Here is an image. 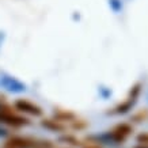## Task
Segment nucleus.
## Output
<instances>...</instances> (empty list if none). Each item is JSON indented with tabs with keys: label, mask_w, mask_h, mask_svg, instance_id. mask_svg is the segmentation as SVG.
<instances>
[{
	"label": "nucleus",
	"mask_w": 148,
	"mask_h": 148,
	"mask_svg": "<svg viewBox=\"0 0 148 148\" xmlns=\"http://www.w3.org/2000/svg\"><path fill=\"white\" fill-rule=\"evenodd\" d=\"M41 125H42V128H45L46 130L54 132V133H61V132L67 130V124L60 122L58 120L53 118V117H50V118H42L41 120Z\"/></svg>",
	"instance_id": "nucleus-4"
},
{
	"label": "nucleus",
	"mask_w": 148,
	"mask_h": 148,
	"mask_svg": "<svg viewBox=\"0 0 148 148\" xmlns=\"http://www.w3.org/2000/svg\"><path fill=\"white\" fill-rule=\"evenodd\" d=\"M135 103L136 102H133L132 99L126 98L124 102L118 103L116 108H113L110 113H112V114H125V113H128L129 110H132V108L135 106Z\"/></svg>",
	"instance_id": "nucleus-7"
},
{
	"label": "nucleus",
	"mask_w": 148,
	"mask_h": 148,
	"mask_svg": "<svg viewBox=\"0 0 148 148\" xmlns=\"http://www.w3.org/2000/svg\"><path fill=\"white\" fill-rule=\"evenodd\" d=\"M141 88H143V84H141V83H136V84H133L132 87H130L129 94H128V98L132 99L133 102H136L137 98L140 97V94H141Z\"/></svg>",
	"instance_id": "nucleus-8"
},
{
	"label": "nucleus",
	"mask_w": 148,
	"mask_h": 148,
	"mask_svg": "<svg viewBox=\"0 0 148 148\" xmlns=\"http://www.w3.org/2000/svg\"><path fill=\"white\" fill-rule=\"evenodd\" d=\"M83 148H102L98 143H87L83 145Z\"/></svg>",
	"instance_id": "nucleus-12"
},
{
	"label": "nucleus",
	"mask_w": 148,
	"mask_h": 148,
	"mask_svg": "<svg viewBox=\"0 0 148 148\" xmlns=\"http://www.w3.org/2000/svg\"><path fill=\"white\" fill-rule=\"evenodd\" d=\"M69 126H71L72 129L75 130H83L87 128V122L84 121V120H80V118H76L73 122H71L69 124Z\"/></svg>",
	"instance_id": "nucleus-10"
},
{
	"label": "nucleus",
	"mask_w": 148,
	"mask_h": 148,
	"mask_svg": "<svg viewBox=\"0 0 148 148\" xmlns=\"http://www.w3.org/2000/svg\"><path fill=\"white\" fill-rule=\"evenodd\" d=\"M133 132V126L129 122H120L112 130L98 136V140L103 144H122Z\"/></svg>",
	"instance_id": "nucleus-1"
},
{
	"label": "nucleus",
	"mask_w": 148,
	"mask_h": 148,
	"mask_svg": "<svg viewBox=\"0 0 148 148\" xmlns=\"http://www.w3.org/2000/svg\"><path fill=\"white\" fill-rule=\"evenodd\" d=\"M5 106H8V103L5 102V101H1V99H0V110H1V109H4Z\"/></svg>",
	"instance_id": "nucleus-13"
},
{
	"label": "nucleus",
	"mask_w": 148,
	"mask_h": 148,
	"mask_svg": "<svg viewBox=\"0 0 148 148\" xmlns=\"http://www.w3.org/2000/svg\"><path fill=\"white\" fill-rule=\"evenodd\" d=\"M0 124L11 126L14 129H21V128L30 125L32 121L26 116H23V114L16 112L14 109V106L8 105V106H5L4 109L0 110Z\"/></svg>",
	"instance_id": "nucleus-2"
},
{
	"label": "nucleus",
	"mask_w": 148,
	"mask_h": 148,
	"mask_svg": "<svg viewBox=\"0 0 148 148\" xmlns=\"http://www.w3.org/2000/svg\"><path fill=\"white\" fill-rule=\"evenodd\" d=\"M60 141H65V143L68 144H71V145H82L80 143V140L77 139L76 136H73V135H67V132H64V135L60 137Z\"/></svg>",
	"instance_id": "nucleus-9"
},
{
	"label": "nucleus",
	"mask_w": 148,
	"mask_h": 148,
	"mask_svg": "<svg viewBox=\"0 0 148 148\" xmlns=\"http://www.w3.org/2000/svg\"><path fill=\"white\" fill-rule=\"evenodd\" d=\"M53 118H56V120H58L60 122H64V124H71V122H73L76 118H79L77 117V114H75L73 112H71V110H65V109H56L53 112Z\"/></svg>",
	"instance_id": "nucleus-6"
},
{
	"label": "nucleus",
	"mask_w": 148,
	"mask_h": 148,
	"mask_svg": "<svg viewBox=\"0 0 148 148\" xmlns=\"http://www.w3.org/2000/svg\"><path fill=\"white\" fill-rule=\"evenodd\" d=\"M137 143H140V145H148V132H143L137 136Z\"/></svg>",
	"instance_id": "nucleus-11"
},
{
	"label": "nucleus",
	"mask_w": 148,
	"mask_h": 148,
	"mask_svg": "<svg viewBox=\"0 0 148 148\" xmlns=\"http://www.w3.org/2000/svg\"><path fill=\"white\" fill-rule=\"evenodd\" d=\"M14 109L18 113L23 114V116H30L34 117V118H41L44 116V109L38 106L37 103H34L30 99H23L19 98L14 102Z\"/></svg>",
	"instance_id": "nucleus-3"
},
{
	"label": "nucleus",
	"mask_w": 148,
	"mask_h": 148,
	"mask_svg": "<svg viewBox=\"0 0 148 148\" xmlns=\"http://www.w3.org/2000/svg\"><path fill=\"white\" fill-rule=\"evenodd\" d=\"M0 83L3 84L5 90L11 91V92H22L25 91V84H22L21 82H18L15 77H11V76H1L0 77Z\"/></svg>",
	"instance_id": "nucleus-5"
}]
</instances>
